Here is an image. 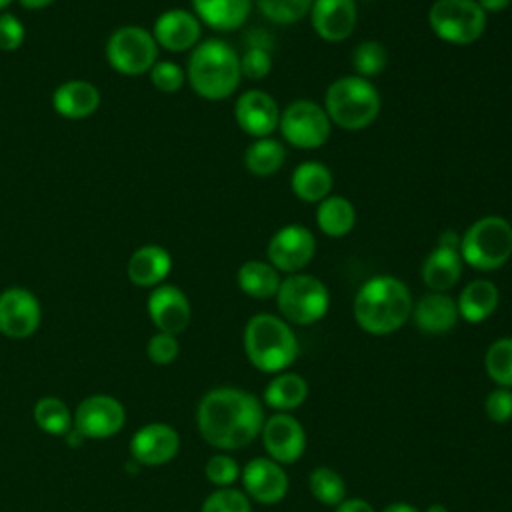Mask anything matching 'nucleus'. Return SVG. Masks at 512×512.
<instances>
[{
	"instance_id": "f257e3e1",
	"label": "nucleus",
	"mask_w": 512,
	"mask_h": 512,
	"mask_svg": "<svg viewBox=\"0 0 512 512\" xmlns=\"http://www.w3.org/2000/svg\"><path fill=\"white\" fill-rule=\"evenodd\" d=\"M262 402L242 388L218 386L198 402L196 426L214 448L230 452L248 446L264 426Z\"/></svg>"
},
{
	"instance_id": "f03ea898",
	"label": "nucleus",
	"mask_w": 512,
	"mask_h": 512,
	"mask_svg": "<svg viewBox=\"0 0 512 512\" xmlns=\"http://www.w3.org/2000/svg\"><path fill=\"white\" fill-rule=\"evenodd\" d=\"M412 294L408 286L390 274L368 278L356 292L352 314L356 324L374 336L400 330L412 316Z\"/></svg>"
},
{
	"instance_id": "7ed1b4c3",
	"label": "nucleus",
	"mask_w": 512,
	"mask_h": 512,
	"mask_svg": "<svg viewBox=\"0 0 512 512\" xmlns=\"http://www.w3.org/2000/svg\"><path fill=\"white\" fill-rule=\"evenodd\" d=\"M240 78V56L228 42L208 38L192 48L186 80L198 96L206 100H224L238 88Z\"/></svg>"
},
{
	"instance_id": "20e7f679",
	"label": "nucleus",
	"mask_w": 512,
	"mask_h": 512,
	"mask_svg": "<svg viewBox=\"0 0 512 512\" xmlns=\"http://www.w3.org/2000/svg\"><path fill=\"white\" fill-rule=\"evenodd\" d=\"M244 352L250 364L266 374H280L298 356V338L290 324L274 314H254L244 326Z\"/></svg>"
},
{
	"instance_id": "39448f33",
	"label": "nucleus",
	"mask_w": 512,
	"mask_h": 512,
	"mask_svg": "<svg viewBox=\"0 0 512 512\" xmlns=\"http://www.w3.org/2000/svg\"><path fill=\"white\" fill-rule=\"evenodd\" d=\"M380 92L356 74L334 80L324 94V110L332 124L344 130H362L380 114Z\"/></svg>"
},
{
	"instance_id": "423d86ee",
	"label": "nucleus",
	"mask_w": 512,
	"mask_h": 512,
	"mask_svg": "<svg viewBox=\"0 0 512 512\" xmlns=\"http://www.w3.org/2000/svg\"><path fill=\"white\" fill-rule=\"evenodd\" d=\"M462 262L476 270H498L512 256V224L502 216H482L460 236Z\"/></svg>"
},
{
	"instance_id": "0eeeda50",
	"label": "nucleus",
	"mask_w": 512,
	"mask_h": 512,
	"mask_svg": "<svg viewBox=\"0 0 512 512\" xmlns=\"http://www.w3.org/2000/svg\"><path fill=\"white\" fill-rule=\"evenodd\" d=\"M276 306L286 322L308 326L324 318L330 306V294L320 278L296 272L280 282Z\"/></svg>"
},
{
	"instance_id": "6e6552de",
	"label": "nucleus",
	"mask_w": 512,
	"mask_h": 512,
	"mask_svg": "<svg viewBox=\"0 0 512 512\" xmlns=\"http://www.w3.org/2000/svg\"><path fill=\"white\" fill-rule=\"evenodd\" d=\"M432 32L456 46L476 42L486 30V12L476 0H434L428 10Z\"/></svg>"
},
{
	"instance_id": "1a4fd4ad",
	"label": "nucleus",
	"mask_w": 512,
	"mask_h": 512,
	"mask_svg": "<svg viewBox=\"0 0 512 512\" xmlns=\"http://www.w3.org/2000/svg\"><path fill=\"white\" fill-rule=\"evenodd\" d=\"M106 60L122 76H140L156 64L158 44L146 28L126 24L108 36Z\"/></svg>"
},
{
	"instance_id": "9d476101",
	"label": "nucleus",
	"mask_w": 512,
	"mask_h": 512,
	"mask_svg": "<svg viewBox=\"0 0 512 512\" xmlns=\"http://www.w3.org/2000/svg\"><path fill=\"white\" fill-rule=\"evenodd\" d=\"M282 138L302 150H314L328 142L332 122L324 110L314 100H294L280 112L278 122Z\"/></svg>"
},
{
	"instance_id": "9b49d317",
	"label": "nucleus",
	"mask_w": 512,
	"mask_h": 512,
	"mask_svg": "<svg viewBox=\"0 0 512 512\" xmlns=\"http://www.w3.org/2000/svg\"><path fill=\"white\" fill-rule=\"evenodd\" d=\"M74 430L88 440H104L118 434L126 422V410L114 396L92 394L72 414Z\"/></svg>"
},
{
	"instance_id": "f8f14e48",
	"label": "nucleus",
	"mask_w": 512,
	"mask_h": 512,
	"mask_svg": "<svg viewBox=\"0 0 512 512\" xmlns=\"http://www.w3.org/2000/svg\"><path fill=\"white\" fill-rule=\"evenodd\" d=\"M316 252L314 234L302 224H286L278 228L266 248L268 262L286 274H296L310 264Z\"/></svg>"
},
{
	"instance_id": "ddd939ff",
	"label": "nucleus",
	"mask_w": 512,
	"mask_h": 512,
	"mask_svg": "<svg viewBox=\"0 0 512 512\" xmlns=\"http://www.w3.org/2000/svg\"><path fill=\"white\" fill-rule=\"evenodd\" d=\"M42 320V308L38 298L22 288L12 286L0 294V332L12 340H24L32 336Z\"/></svg>"
},
{
	"instance_id": "4468645a",
	"label": "nucleus",
	"mask_w": 512,
	"mask_h": 512,
	"mask_svg": "<svg viewBox=\"0 0 512 512\" xmlns=\"http://www.w3.org/2000/svg\"><path fill=\"white\" fill-rule=\"evenodd\" d=\"M260 436L268 458L278 464H292L306 450L304 426L290 412H276L268 416Z\"/></svg>"
},
{
	"instance_id": "2eb2a0df",
	"label": "nucleus",
	"mask_w": 512,
	"mask_h": 512,
	"mask_svg": "<svg viewBox=\"0 0 512 512\" xmlns=\"http://www.w3.org/2000/svg\"><path fill=\"white\" fill-rule=\"evenodd\" d=\"M240 480L244 494L260 504H278L288 492V474L272 458H252L240 470Z\"/></svg>"
},
{
	"instance_id": "dca6fc26",
	"label": "nucleus",
	"mask_w": 512,
	"mask_h": 512,
	"mask_svg": "<svg viewBox=\"0 0 512 512\" xmlns=\"http://www.w3.org/2000/svg\"><path fill=\"white\" fill-rule=\"evenodd\" d=\"M180 450L178 432L164 422L140 426L130 440V454L140 466L168 464Z\"/></svg>"
},
{
	"instance_id": "f3484780",
	"label": "nucleus",
	"mask_w": 512,
	"mask_h": 512,
	"mask_svg": "<svg viewBox=\"0 0 512 512\" xmlns=\"http://www.w3.org/2000/svg\"><path fill=\"white\" fill-rule=\"evenodd\" d=\"M148 316L158 332L178 336L184 332L192 318L188 296L174 284H160L148 296Z\"/></svg>"
},
{
	"instance_id": "a211bd4d",
	"label": "nucleus",
	"mask_w": 512,
	"mask_h": 512,
	"mask_svg": "<svg viewBox=\"0 0 512 512\" xmlns=\"http://www.w3.org/2000/svg\"><path fill=\"white\" fill-rule=\"evenodd\" d=\"M234 118L242 132L256 138L270 136L280 122L276 100L264 90H246L234 104Z\"/></svg>"
},
{
	"instance_id": "6ab92c4d",
	"label": "nucleus",
	"mask_w": 512,
	"mask_h": 512,
	"mask_svg": "<svg viewBox=\"0 0 512 512\" xmlns=\"http://www.w3.org/2000/svg\"><path fill=\"white\" fill-rule=\"evenodd\" d=\"M152 36L158 48L168 52H184L200 42L202 22L194 12L184 8H170L154 20Z\"/></svg>"
},
{
	"instance_id": "aec40b11",
	"label": "nucleus",
	"mask_w": 512,
	"mask_h": 512,
	"mask_svg": "<svg viewBox=\"0 0 512 512\" xmlns=\"http://www.w3.org/2000/svg\"><path fill=\"white\" fill-rule=\"evenodd\" d=\"M358 8L354 0H314L310 22L314 32L326 42L346 40L356 26Z\"/></svg>"
},
{
	"instance_id": "412c9836",
	"label": "nucleus",
	"mask_w": 512,
	"mask_h": 512,
	"mask_svg": "<svg viewBox=\"0 0 512 512\" xmlns=\"http://www.w3.org/2000/svg\"><path fill=\"white\" fill-rule=\"evenodd\" d=\"M458 306L446 292H428L412 306V320L424 334H446L458 322Z\"/></svg>"
},
{
	"instance_id": "4be33fe9",
	"label": "nucleus",
	"mask_w": 512,
	"mask_h": 512,
	"mask_svg": "<svg viewBox=\"0 0 512 512\" xmlns=\"http://www.w3.org/2000/svg\"><path fill=\"white\" fill-rule=\"evenodd\" d=\"M170 270H172V256L166 248L158 244H146L136 248L128 258V266H126L128 280L140 288L160 286L170 274Z\"/></svg>"
},
{
	"instance_id": "5701e85b",
	"label": "nucleus",
	"mask_w": 512,
	"mask_h": 512,
	"mask_svg": "<svg viewBox=\"0 0 512 512\" xmlns=\"http://www.w3.org/2000/svg\"><path fill=\"white\" fill-rule=\"evenodd\" d=\"M52 106L62 118L82 120L98 110L100 90L88 80H68L54 90Z\"/></svg>"
},
{
	"instance_id": "b1692460",
	"label": "nucleus",
	"mask_w": 512,
	"mask_h": 512,
	"mask_svg": "<svg viewBox=\"0 0 512 512\" xmlns=\"http://www.w3.org/2000/svg\"><path fill=\"white\" fill-rule=\"evenodd\" d=\"M462 256L458 248L436 246L422 262V282L430 292H448L454 288L462 276Z\"/></svg>"
},
{
	"instance_id": "393cba45",
	"label": "nucleus",
	"mask_w": 512,
	"mask_h": 512,
	"mask_svg": "<svg viewBox=\"0 0 512 512\" xmlns=\"http://www.w3.org/2000/svg\"><path fill=\"white\" fill-rule=\"evenodd\" d=\"M196 18L218 30L232 32L240 28L252 10V0H190Z\"/></svg>"
},
{
	"instance_id": "a878e982",
	"label": "nucleus",
	"mask_w": 512,
	"mask_h": 512,
	"mask_svg": "<svg viewBox=\"0 0 512 512\" xmlns=\"http://www.w3.org/2000/svg\"><path fill=\"white\" fill-rule=\"evenodd\" d=\"M500 302V292L494 282L478 278L468 282L458 294L456 306L462 320L470 324H480L490 318Z\"/></svg>"
},
{
	"instance_id": "bb28decb",
	"label": "nucleus",
	"mask_w": 512,
	"mask_h": 512,
	"mask_svg": "<svg viewBox=\"0 0 512 512\" xmlns=\"http://www.w3.org/2000/svg\"><path fill=\"white\" fill-rule=\"evenodd\" d=\"M332 172L326 164L316 160H306L298 164L290 176V188L302 202H320L330 196Z\"/></svg>"
},
{
	"instance_id": "cd10ccee",
	"label": "nucleus",
	"mask_w": 512,
	"mask_h": 512,
	"mask_svg": "<svg viewBox=\"0 0 512 512\" xmlns=\"http://www.w3.org/2000/svg\"><path fill=\"white\" fill-rule=\"evenodd\" d=\"M238 288L256 300H266L276 296L280 288V272L264 260H246L236 272Z\"/></svg>"
},
{
	"instance_id": "c85d7f7f",
	"label": "nucleus",
	"mask_w": 512,
	"mask_h": 512,
	"mask_svg": "<svg viewBox=\"0 0 512 512\" xmlns=\"http://www.w3.org/2000/svg\"><path fill=\"white\" fill-rule=\"evenodd\" d=\"M306 398L308 382L296 372L276 374L264 390V404L276 412H290L302 406Z\"/></svg>"
},
{
	"instance_id": "c756f323",
	"label": "nucleus",
	"mask_w": 512,
	"mask_h": 512,
	"mask_svg": "<svg viewBox=\"0 0 512 512\" xmlns=\"http://www.w3.org/2000/svg\"><path fill=\"white\" fill-rule=\"evenodd\" d=\"M316 224L322 234L330 238H342L352 232L356 224V210L348 198L330 194L318 202Z\"/></svg>"
},
{
	"instance_id": "7c9ffc66",
	"label": "nucleus",
	"mask_w": 512,
	"mask_h": 512,
	"mask_svg": "<svg viewBox=\"0 0 512 512\" xmlns=\"http://www.w3.org/2000/svg\"><path fill=\"white\" fill-rule=\"evenodd\" d=\"M286 160L284 146L274 138H256L244 152V166L254 176H270Z\"/></svg>"
},
{
	"instance_id": "2f4dec72",
	"label": "nucleus",
	"mask_w": 512,
	"mask_h": 512,
	"mask_svg": "<svg viewBox=\"0 0 512 512\" xmlns=\"http://www.w3.org/2000/svg\"><path fill=\"white\" fill-rule=\"evenodd\" d=\"M34 422L50 436H66L72 428V412L64 400L56 396H44L34 404Z\"/></svg>"
},
{
	"instance_id": "473e14b6",
	"label": "nucleus",
	"mask_w": 512,
	"mask_h": 512,
	"mask_svg": "<svg viewBox=\"0 0 512 512\" xmlns=\"http://www.w3.org/2000/svg\"><path fill=\"white\" fill-rule=\"evenodd\" d=\"M484 370L500 388H512V336L494 340L484 354Z\"/></svg>"
},
{
	"instance_id": "72a5a7b5",
	"label": "nucleus",
	"mask_w": 512,
	"mask_h": 512,
	"mask_svg": "<svg viewBox=\"0 0 512 512\" xmlns=\"http://www.w3.org/2000/svg\"><path fill=\"white\" fill-rule=\"evenodd\" d=\"M308 488L312 496L326 506H338L346 500V482L344 478L328 466H318L308 476Z\"/></svg>"
},
{
	"instance_id": "f704fd0d",
	"label": "nucleus",
	"mask_w": 512,
	"mask_h": 512,
	"mask_svg": "<svg viewBox=\"0 0 512 512\" xmlns=\"http://www.w3.org/2000/svg\"><path fill=\"white\" fill-rule=\"evenodd\" d=\"M388 64V52L378 40H364L352 52V68L356 76L366 80L384 72Z\"/></svg>"
},
{
	"instance_id": "c9c22d12",
	"label": "nucleus",
	"mask_w": 512,
	"mask_h": 512,
	"mask_svg": "<svg viewBox=\"0 0 512 512\" xmlns=\"http://www.w3.org/2000/svg\"><path fill=\"white\" fill-rule=\"evenodd\" d=\"M314 0H256L260 14L274 24H292L310 14Z\"/></svg>"
},
{
	"instance_id": "e433bc0d",
	"label": "nucleus",
	"mask_w": 512,
	"mask_h": 512,
	"mask_svg": "<svg viewBox=\"0 0 512 512\" xmlns=\"http://www.w3.org/2000/svg\"><path fill=\"white\" fill-rule=\"evenodd\" d=\"M200 512H252L250 498L236 488H218L202 502Z\"/></svg>"
},
{
	"instance_id": "4c0bfd02",
	"label": "nucleus",
	"mask_w": 512,
	"mask_h": 512,
	"mask_svg": "<svg viewBox=\"0 0 512 512\" xmlns=\"http://www.w3.org/2000/svg\"><path fill=\"white\" fill-rule=\"evenodd\" d=\"M148 74L152 86L164 94L178 92L186 82V70L172 60H156Z\"/></svg>"
},
{
	"instance_id": "58836bf2",
	"label": "nucleus",
	"mask_w": 512,
	"mask_h": 512,
	"mask_svg": "<svg viewBox=\"0 0 512 512\" xmlns=\"http://www.w3.org/2000/svg\"><path fill=\"white\" fill-rule=\"evenodd\" d=\"M204 474L210 484L218 488H230L240 478V468L232 456H228L226 452H220L206 460Z\"/></svg>"
},
{
	"instance_id": "ea45409f",
	"label": "nucleus",
	"mask_w": 512,
	"mask_h": 512,
	"mask_svg": "<svg viewBox=\"0 0 512 512\" xmlns=\"http://www.w3.org/2000/svg\"><path fill=\"white\" fill-rule=\"evenodd\" d=\"M272 70V56L264 46H250L240 56V72L250 80H262Z\"/></svg>"
},
{
	"instance_id": "a19ab883",
	"label": "nucleus",
	"mask_w": 512,
	"mask_h": 512,
	"mask_svg": "<svg viewBox=\"0 0 512 512\" xmlns=\"http://www.w3.org/2000/svg\"><path fill=\"white\" fill-rule=\"evenodd\" d=\"M180 352V344H178V338L174 334H168V332H156L148 344H146V354L148 358L154 362V364H170L176 360Z\"/></svg>"
},
{
	"instance_id": "79ce46f5",
	"label": "nucleus",
	"mask_w": 512,
	"mask_h": 512,
	"mask_svg": "<svg viewBox=\"0 0 512 512\" xmlns=\"http://www.w3.org/2000/svg\"><path fill=\"white\" fill-rule=\"evenodd\" d=\"M484 412L496 424L512 420V388L496 386L492 392H488L484 400Z\"/></svg>"
},
{
	"instance_id": "37998d69",
	"label": "nucleus",
	"mask_w": 512,
	"mask_h": 512,
	"mask_svg": "<svg viewBox=\"0 0 512 512\" xmlns=\"http://www.w3.org/2000/svg\"><path fill=\"white\" fill-rule=\"evenodd\" d=\"M26 38V28L22 20L12 12H0V50L14 52L22 46Z\"/></svg>"
},
{
	"instance_id": "c03bdc74",
	"label": "nucleus",
	"mask_w": 512,
	"mask_h": 512,
	"mask_svg": "<svg viewBox=\"0 0 512 512\" xmlns=\"http://www.w3.org/2000/svg\"><path fill=\"white\" fill-rule=\"evenodd\" d=\"M336 512H376L370 502L362 498H346L336 506Z\"/></svg>"
},
{
	"instance_id": "a18cd8bd",
	"label": "nucleus",
	"mask_w": 512,
	"mask_h": 512,
	"mask_svg": "<svg viewBox=\"0 0 512 512\" xmlns=\"http://www.w3.org/2000/svg\"><path fill=\"white\" fill-rule=\"evenodd\" d=\"M478 6L486 12V14H496V12H502L510 6L512 0H476Z\"/></svg>"
},
{
	"instance_id": "49530a36",
	"label": "nucleus",
	"mask_w": 512,
	"mask_h": 512,
	"mask_svg": "<svg viewBox=\"0 0 512 512\" xmlns=\"http://www.w3.org/2000/svg\"><path fill=\"white\" fill-rule=\"evenodd\" d=\"M440 246H448V248H458L460 250V236L454 230H444L438 238Z\"/></svg>"
},
{
	"instance_id": "de8ad7c7",
	"label": "nucleus",
	"mask_w": 512,
	"mask_h": 512,
	"mask_svg": "<svg viewBox=\"0 0 512 512\" xmlns=\"http://www.w3.org/2000/svg\"><path fill=\"white\" fill-rule=\"evenodd\" d=\"M380 512H420V510L408 502H392V504L384 506Z\"/></svg>"
},
{
	"instance_id": "09e8293b",
	"label": "nucleus",
	"mask_w": 512,
	"mask_h": 512,
	"mask_svg": "<svg viewBox=\"0 0 512 512\" xmlns=\"http://www.w3.org/2000/svg\"><path fill=\"white\" fill-rule=\"evenodd\" d=\"M24 8H28V10H40V8H46V6H50L54 0H18Z\"/></svg>"
},
{
	"instance_id": "8fccbe9b",
	"label": "nucleus",
	"mask_w": 512,
	"mask_h": 512,
	"mask_svg": "<svg viewBox=\"0 0 512 512\" xmlns=\"http://www.w3.org/2000/svg\"><path fill=\"white\" fill-rule=\"evenodd\" d=\"M426 512H448V508L444 504H430L426 508Z\"/></svg>"
},
{
	"instance_id": "3c124183",
	"label": "nucleus",
	"mask_w": 512,
	"mask_h": 512,
	"mask_svg": "<svg viewBox=\"0 0 512 512\" xmlns=\"http://www.w3.org/2000/svg\"><path fill=\"white\" fill-rule=\"evenodd\" d=\"M12 2H14V0H0V12H2L4 8H8Z\"/></svg>"
}]
</instances>
